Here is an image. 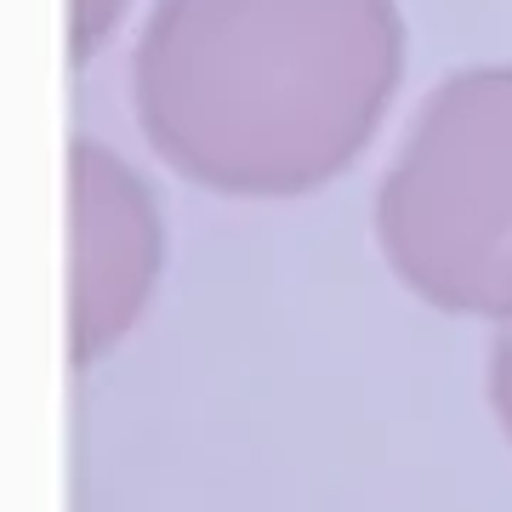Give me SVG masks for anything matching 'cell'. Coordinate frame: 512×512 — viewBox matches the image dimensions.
Returning <instances> with one entry per match:
<instances>
[{"label": "cell", "instance_id": "1", "mask_svg": "<svg viewBox=\"0 0 512 512\" xmlns=\"http://www.w3.org/2000/svg\"><path fill=\"white\" fill-rule=\"evenodd\" d=\"M131 69L148 143L188 183L291 200L376 137L404 23L393 0H160Z\"/></svg>", "mask_w": 512, "mask_h": 512}, {"label": "cell", "instance_id": "5", "mask_svg": "<svg viewBox=\"0 0 512 512\" xmlns=\"http://www.w3.org/2000/svg\"><path fill=\"white\" fill-rule=\"evenodd\" d=\"M495 404H501V421L512 427V325L495 342Z\"/></svg>", "mask_w": 512, "mask_h": 512}, {"label": "cell", "instance_id": "4", "mask_svg": "<svg viewBox=\"0 0 512 512\" xmlns=\"http://www.w3.org/2000/svg\"><path fill=\"white\" fill-rule=\"evenodd\" d=\"M120 0H74V57H92L114 29Z\"/></svg>", "mask_w": 512, "mask_h": 512}, {"label": "cell", "instance_id": "2", "mask_svg": "<svg viewBox=\"0 0 512 512\" xmlns=\"http://www.w3.org/2000/svg\"><path fill=\"white\" fill-rule=\"evenodd\" d=\"M376 239L421 302L512 319V63L433 86L376 188Z\"/></svg>", "mask_w": 512, "mask_h": 512}, {"label": "cell", "instance_id": "3", "mask_svg": "<svg viewBox=\"0 0 512 512\" xmlns=\"http://www.w3.org/2000/svg\"><path fill=\"white\" fill-rule=\"evenodd\" d=\"M74 353L92 359L143 313L160 274V217L109 148L74 143Z\"/></svg>", "mask_w": 512, "mask_h": 512}]
</instances>
